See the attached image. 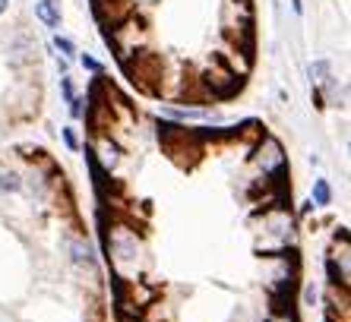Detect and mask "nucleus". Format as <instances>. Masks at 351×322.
I'll list each match as a JSON object with an SVG mask.
<instances>
[{
    "label": "nucleus",
    "mask_w": 351,
    "mask_h": 322,
    "mask_svg": "<svg viewBox=\"0 0 351 322\" xmlns=\"http://www.w3.org/2000/svg\"><path fill=\"white\" fill-rule=\"evenodd\" d=\"M82 66H89V70H95V73H101V64H98L95 57H89V54H82Z\"/></svg>",
    "instance_id": "0eeeda50"
},
{
    "label": "nucleus",
    "mask_w": 351,
    "mask_h": 322,
    "mask_svg": "<svg viewBox=\"0 0 351 322\" xmlns=\"http://www.w3.org/2000/svg\"><path fill=\"white\" fill-rule=\"evenodd\" d=\"M64 143L70 145V149H76V145H80V143H76V133H73V129H70V127L64 129Z\"/></svg>",
    "instance_id": "6e6552de"
},
{
    "label": "nucleus",
    "mask_w": 351,
    "mask_h": 322,
    "mask_svg": "<svg viewBox=\"0 0 351 322\" xmlns=\"http://www.w3.org/2000/svg\"><path fill=\"white\" fill-rule=\"evenodd\" d=\"M7 7H10V0H0V13H7Z\"/></svg>",
    "instance_id": "9d476101"
},
{
    "label": "nucleus",
    "mask_w": 351,
    "mask_h": 322,
    "mask_svg": "<svg viewBox=\"0 0 351 322\" xmlns=\"http://www.w3.org/2000/svg\"><path fill=\"white\" fill-rule=\"evenodd\" d=\"M35 19H38L45 29L58 32L60 29V10H58V0H35Z\"/></svg>",
    "instance_id": "f257e3e1"
},
{
    "label": "nucleus",
    "mask_w": 351,
    "mask_h": 322,
    "mask_svg": "<svg viewBox=\"0 0 351 322\" xmlns=\"http://www.w3.org/2000/svg\"><path fill=\"white\" fill-rule=\"evenodd\" d=\"M70 250H73V259H76V262H92V256H89V247H82V243H73Z\"/></svg>",
    "instance_id": "39448f33"
},
{
    "label": "nucleus",
    "mask_w": 351,
    "mask_h": 322,
    "mask_svg": "<svg viewBox=\"0 0 351 322\" xmlns=\"http://www.w3.org/2000/svg\"><path fill=\"white\" fill-rule=\"evenodd\" d=\"M0 186H3V190H19V177H16V174H3Z\"/></svg>",
    "instance_id": "423d86ee"
},
{
    "label": "nucleus",
    "mask_w": 351,
    "mask_h": 322,
    "mask_svg": "<svg viewBox=\"0 0 351 322\" xmlns=\"http://www.w3.org/2000/svg\"><path fill=\"white\" fill-rule=\"evenodd\" d=\"M329 199H332V190H329L326 180L319 177L317 184H313V202H317V206H329Z\"/></svg>",
    "instance_id": "7ed1b4c3"
},
{
    "label": "nucleus",
    "mask_w": 351,
    "mask_h": 322,
    "mask_svg": "<svg viewBox=\"0 0 351 322\" xmlns=\"http://www.w3.org/2000/svg\"><path fill=\"white\" fill-rule=\"evenodd\" d=\"M54 48H58L64 57H73L76 54V45L70 38H64V35H58V38H54Z\"/></svg>",
    "instance_id": "20e7f679"
},
{
    "label": "nucleus",
    "mask_w": 351,
    "mask_h": 322,
    "mask_svg": "<svg viewBox=\"0 0 351 322\" xmlns=\"http://www.w3.org/2000/svg\"><path fill=\"white\" fill-rule=\"evenodd\" d=\"M332 76V64L329 60H313L311 64V79L313 82H326Z\"/></svg>",
    "instance_id": "f03ea898"
},
{
    "label": "nucleus",
    "mask_w": 351,
    "mask_h": 322,
    "mask_svg": "<svg viewBox=\"0 0 351 322\" xmlns=\"http://www.w3.org/2000/svg\"><path fill=\"white\" fill-rule=\"evenodd\" d=\"M291 10L298 13V16H301V13H304V3H301V0H291Z\"/></svg>",
    "instance_id": "1a4fd4ad"
}]
</instances>
